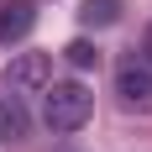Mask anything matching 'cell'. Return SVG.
Masks as SVG:
<instances>
[{
	"mask_svg": "<svg viewBox=\"0 0 152 152\" xmlns=\"http://www.w3.org/2000/svg\"><path fill=\"white\" fill-rule=\"evenodd\" d=\"M89 110H94V94L79 79H63V84H47L42 89V126L58 131V137L79 131V126L89 121Z\"/></svg>",
	"mask_w": 152,
	"mask_h": 152,
	"instance_id": "6da1fadb",
	"label": "cell"
},
{
	"mask_svg": "<svg viewBox=\"0 0 152 152\" xmlns=\"http://www.w3.org/2000/svg\"><path fill=\"white\" fill-rule=\"evenodd\" d=\"M115 100H121V110H137V115L152 110V63L142 53L115 63Z\"/></svg>",
	"mask_w": 152,
	"mask_h": 152,
	"instance_id": "7a4b0ae2",
	"label": "cell"
},
{
	"mask_svg": "<svg viewBox=\"0 0 152 152\" xmlns=\"http://www.w3.org/2000/svg\"><path fill=\"white\" fill-rule=\"evenodd\" d=\"M47 84H53V58L47 53H16L11 63H5V94H42Z\"/></svg>",
	"mask_w": 152,
	"mask_h": 152,
	"instance_id": "3957f363",
	"label": "cell"
},
{
	"mask_svg": "<svg viewBox=\"0 0 152 152\" xmlns=\"http://www.w3.org/2000/svg\"><path fill=\"white\" fill-rule=\"evenodd\" d=\"M37 26V0H0V47L21 42Z\"/></svg>",
	"mask_w": 152,
	"mask_h": 152,
	"instance_id": "277c9868",
	"label": "cell"
},
{
	"mask_svg": "<svg viewBox=\"0 0 152 152\" xmlns=\"http://www.w3.org/2000/svg\"><path fill=\"white\" fill-rule=\"evenodd\" d=\"M121 21V0H84L79 5V26H115Z\"/></svg>",
	"mask_w": 152,
	"mask_h": 152,
	"instance_id": "5b68a950",
	"label": "cell"
},
{
	"mask_svg": "<svg viewBox=\"0 0 152 152\" xmlns=\"http://www.w3.org/2000/svg\"><path fill=\"white\" fill-rule=\"evenodd\" d=\"M0 126H5V137H26V105H21V94H5L0 100Z\"/></svg>",
	"mask_w": 152,
	"mask_h": 152,
	"instance_id": "8992f818",
	"label": "cell"
},
{
	"mask_svg": "<svg viewBox=\"0 0 152 152\" xmlns=\"http://www.w3.org/2000/svg\"><path fill=\"white\" fill-rule=\"evenodd\" d=\"M63 58H68V68H79V74H89V68H100V47H94L89 37H74V42L63 47Z\"/></svg>",
	"mask_w": 152,
	"mask_h": 152,
	"instance_id": "52a82bcc",
	"label": "cell"
},
{
	"mask_svg": "<svg viewBox=\"0 0 152 152\" xmlns=\"http://www.w3.org/2000/svg\"><path fill=\"white\" fill-rule=\"evenodd\" d=\"M142 58L152 63V26H147V42H142Z\"/></svg>",
	"mask_w": 152,
	"mask_h": 152,
	"instance_id": "ba28073f",
	"label": "cell"
},
{
	"mask_svg": "<svg viewBox=\"0 0 152 152\" xmlns=\"http://www.w3.org/2000/svg\"><path fill=\"white\" fill-rule=\"evenodd\" d=\"M0 142H5V126H0Z\"/></svg>",
	"mask_w": 152,
	"mask_h": 152,
	"instance_id": "9c48e42d",
	"label": "cell"
}]
</instances>
